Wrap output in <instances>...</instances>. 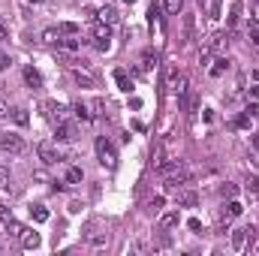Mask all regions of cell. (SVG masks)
I'll return each instance as SVG.
<instances>
[{
	"label": "cell",
	"instance_id": "6da1fadb",
	"mask_svg": "<svg viewBox=\"0 0 259 256\" xmlns=\"http://www.w3.org/2000/svg\"><path fill=\"white\" fill-rule=\"evenodd\" d=\"M160 175H163V181H166V187H184V184H190L193 181V172L181 163V160H172V163H166L163 169H160Z\"/></svg>",
	"mask_w": 259,
	"mask_h": 256
},
{
	"label": "cell",
	"instance_id": "7a4b0ae2",
	"mask_svg": "<svg viewBox=\"0 0 259 256\" xmlns=\"http://www.w3.org/2000/svg\"><path fill=\"white\" fill-rule=\"evenodd\" d=\"M94 148H97V160H100L106 169H115V166H118V151H115V145H112L106 136H97V145H94Z\"/></svg>",
	"mask_w": 259,
	"mask_h": 256
},
{
	"label": "cell",
	"instance_id": "3957f363",
	"mask_svg": "<svg viewBox=\"0 0 259 256\" xmlns=\"http://www.w3.org/2000/svg\"><path fill=\"white\" fill-rule=\"evenodd\" d=\"M256 235H259L256 226H238V229L232 232V250H235V253H244V250L253 244Z\"/></svg>",
	"mask_w": 259,
	"mask_h": 256
},
{
	"label": "cell",
	"instance_id": "277c9868",
	"mask_svg": "<svg viewBox=\"0 0 259 256\" xmlns=\"http://www.w3.org/2000/svg\"><path fill=\"white\" fill-rule=\"evenodd\" d=\"M166 84L172 88V94H175L178 100L190 94V88H187V75H184V72H178L175 66H169V69H166Z\"/></svg>",
	"mask_w": 259,
	"mask_h": 256
},
{
	"label": "cell",
	"instance_id": "5b68a950",
	"mask_svg": "<svg viewBox=\"0 0 259 256\" xmlns=\"http://www.w3.org/2000/svg\"><path fill=\"white\" fill-rule=\"evenodd\" d=\"M223 46H226V33H217V36H211V39L202 46V52H199V66H208V64H211V58H214V55H217Z\"/></svg>",
	"mask_w": 259,
	"mask_h": 256
},
{
	"label": "cell",
	"instance_id": "8992f818",
	"mask_svg": "<svg viewBox=\"0 0 259 256\" xmlns=\"http://www.w3.org/2000/svg\"><path fill=\"white\" fill-rule=\"evenodd\" d=\"M0 151H6V154H24L27 151V142L21 139V136H15V133H3L0 136Z\"/></svg>",
	"mask_w": 259,
	"mask_h": 256
},
{
	"label": "cell",
	"instance_id": "52a82bcc",
	"mask_svg": "<svg viewBox=\"0 0 259 256\" xmlns=\"http://www.w3.org/2000/svg\"><path fill=\"white\" fill-rule=\"evenodd\" d=\"M94 46L100 52H109V46H112V24H106V21L94 24Z\"/></svg>",
	"mask_w": 259,
	"mask_h": 256
},
{
	"label": "cell",
	"instance_id": "ba28073f",
	"mask_svg": "<svg viewBox=\"0 0 259 256\" xmlns=\"http://www.w3.org/2000/svg\"><path fill=\"white\" fill-rule=\"evenodd\" d=\"M42 109H46V115H49V121H52V124H61V121H66V115H69V109L61 106V103H55V100H46V103H42Z\"/></svg>",
	"mask_w": 259,
	"mask_h": 256
},
{
	"label": "cell",
	"instance_id": "9c48e42d",
	"mask_svg": "<svg viewBox=\"0 0 259 256\" xmlns=\"http://www.w3.org/2000/svg\"><path fill=\"white\" fill-rule=\"evenodd\" d=\"M36 154H39V160H42L46 166H55V163H58V148H55V142H39V145H36Z\"/></svg>",
	"mask_w": 259,
	"mask_h": 256
},
{
	"label": "cell",
	"instance_id": "30bf717a",
	"mask_svg": "<svg viewBox=\"0 0 259 256\" xmlns=\"http://www.w3.org/2000/svg\"><path fill=\"white\" fill-rule=\"evenodd\" d=\"M75 136H78V130H75L72 121H61V124H55V139H58V142H72Z\"/></svg>",
	"mask_w": 259,
	"mask_h": 256
},
{
	"label": "cell",
	"instance_id": "8fae6325",
	"mask_svg": "<svg viewBox=\"0 0 259 256\" xmlns=\"http://www.w3.org/2000/svg\"><path fill=\"white\" fill-rule=\"evenodd\" d=\"M97 18L115 27V24L121 21V12H118V6H112V3H106V6H100V9H97Z\"/></svg>",
	"mask_w": 259,
	"mask_h": 256
},
{
	"label": "cell",
	"instance_id": "7c38bea8",
	"mask_svg": "<svg viewBox=\"0 0 259 256\" xmlns=\"http://www.w3.org/2000/svg\"><path fill=\"white\" fill-rule=\"evenodd\" d=\"M175 199H178L181 208H196V202H199V196L193 190H187V184L184 187H175Z\"/></svg>",
	"mask_w": 259,
	"mask_h": 256
},
{
	"label": "cell",
	"instance_id": "4fadbf2b",
	"mask_svg": "<svg viewBox=\"0 0 259 256\" xmlns=\"http://www.w3.org/2000/svg\"><path fill=\"white\" fill-rule=\"evenodd\" d=\"M166 163H169V160H166V145H163V142H157V145H154V151H151V166L160 172Z\"/></svg>",
	"mask_w": 259,
	"mask_h": 256
},
{
	"label": "cell",
	"instance_id": "5bb4252c",
	"mask_svg": "<svg viewBox=\"0 0 259 256\" xmlns=\"http://www.w3.org/2000/svg\"><path fill=\"white\" fill-rule=\"evenodd\" d=\"M39 241H42V238H39V232H30V229H24V232H21V247H24V250H36V247H39Z\"/></svg>",
	"mask_w": 259,
	"mask_h": 256
},
{
	"label": "cell",
	"instance_id": "9a60e30c",
	"mask_svg": "<svg viewBox=\"0 0 259 256\" xmlns=\"http://www.w3.org/2000/svg\"><path fill=\"white\" fill-rule=\"evenodd\" d=\"M72 78H75L78 84H84V88H94V84H97V78H94L88 69H78V66H72Z\"/></svg>",
	"mask_w": 259,
	"mask_h": 256
},
{
	"label": "cell",
	"instance_id": "2e32d148",
	"mask_svg": "<svg viewBox=\"0 0 259 256\" xmlns=\"http://www.w3.org/2000/svg\"><path fill=\"white\" fill-rule=\"evenodd\" d=\"M24 81L36 91V88H42V75H39V69L36 66H24Z\"/></svg>",
	"mask_w": 259,
	"mask_h": 256
},
{
	"label": "cell",
	"instance_id": "e0dca14e",
	"mask_svg": "<svg viewBox=\"0 0 259 256\" xmlns=\"http://www.w3.org/2000/svg\"><path fill=\"white\" fill-rule=\"evenodd\" d=\"M241 211H244V208H241V202H235V199H229V202H226V208H223V214H220V217H223V220H226V223H229V220H235V217H238V214H241Z\"/></svg>",
	"mask_w": 259,
	"mask_h": 256
},
{
	"label": "cell",
	"instance_id": "ac0fdd59",
	"mask_svg": "<svg viewBox=\"0 0 259 256\" xmlns=\"http://www.w3.org/2000/svg\"><path fill=\"white\" fill-rule=\"evenodd\" d=\"M178 220H181L178 211H166V214H160V229H163V232H166V229H175Z\"/></svg>",
	"mask_w": 259,
	"mask_h": 256
},
{
	"label": "cell",
	"instance_id": "d6986e66",
	"mask_svg": "<svg viewBox=\"0 0 259 256\" xmlns=\"http://www.w3.org/2000/svg\"><path fill=\"white\" fill-rule=\"evenodd\" d=\"M58 49L66 52V55H72V52H78V49H81V39H75V36L64 39V36H61V39H58Z\"/></svg>",
	"mask_w": 259,
	"mask_h": 256
},
{
	"label": "cell",
	"instance_id": "ffe728a7",
	"mask_svg": "<svg viewBox=\"0 0 259 256\" xmlns=\"http://www.w3.org/2000/svg\"><path fill=\"white\" fill-rule=\"evenodd\" d=\"M72 112H75V118H81V121H94V112H91L88 103H72Z\"/></svg>",
	"mask_w": 259,
	"mask_h": 256
},
{
	"label": "cell",
	"instance_id": "44dd1931",
	"mask_svg": "<svg viewBox=\"0 0 259 256\" xmlns=\"http://www.w3.org/2000/svg\"><path fill=\"white\" fill-rule=\"evenodd\" d=\"M115 81H118V88H121V91H133V78H130L127 75V69H115Z\"/></svg>",
	"mask_w": 259,
	"mask_h": 256
},
{
	"label": "cell",
	"instance_id": "7402d4cb",
	"mask_svg": "<svg viewBox=\"0 0 259 256\" xmlns=\"http://www.w3.org/2000/svg\"><path fill=\"white\" fill-rule=\"evenodd\" d=\"M30 217H33L36 223H46V220H49V208H46V205H30Z\"/></svg>",
	"mask_w": 259,
	"mask_h": 256
},
{
	"label": "cell",
	"instance_id": "603a6c76",
	"mask_svg": "<svg viewBox=\"0 0 259 256\" xmlns=\"http://www.w3.org/2000/svg\"><path fill=\"white\" fill-rule=\"evenodd\" d=\"M160 64V55H157V52H151V49H148V52H145V55H142V69H151V66H157Z\"/></svg>",
	"mask_w": 259,
	"mask_h": 256
},
{
	"label": "cell",
	"instance_id": "cb8c5ba5",
	"mask_svg": "<svg viewBox=\"0 0 259 256\" xmlns=\"http://www.w3.org/2000/svg\"><path fill=\"white\" fill-rule=\"evenodd\" d=\"M226 69H229V61H226V58H217V61H214V66H211V75H214V78H220Z\"/></svg>",
	"mask_w": 259,
	"mask_h": 256
},
{
	"label": "cell",
	"instance_id": "d4e9b609",
	"mask_svg": "<svg viewBox=\"0 0 259 256\" xmlns=\"http://www.w3.org/2000/svg\"><path fill=\"white\" fill-rule=\"evenodd\" d=\"M12 121H15L18 127H27V124H30V118H27V109H12Z\"/></svg>",
	"mask_w": 259,
	"mask_h": 256
},
{
	"label": "cell",
	"instance_id": "484cf974",
	"mask_svg": "<svg viewBox=\"0 0 259 256\" xmlns=\"http://www.w3.org/2000/svg\"><path fill=\"white\" fill-rule=\"evenodd\" d=\"M163 9H166L169 15H178V12L184 9V0H163Z\"/></svg>",
	"mask_w": 259,
	"mask_h": 256
},
{
	"label": "cell",
	"instance_id": "4316f807",
	"mask_svg": "<svg viewBox=\"0 0 259 256\" xmlns=\"http://www.w3.org/2000/svg\"><path fill=\"white\" fill-rule=\"evenodd\" d=\"M193 27H196V18L193 15H184V42L193 39Z\"/></svg>",
	"mask_w": 259,
	"mask_h": 256
},
{
	"label": "cell",
	"instance_id": "83f0119b",
	"mask_svg": "<svg viewBox=\"0 0 259 256\" xmlns=\"http://www.w3.org/2000/svg\"><path fill=\"white\" fill-rule=\"evenodd\" d=\"M58 39H61V30H58V27H49V30L42 33V42H49V46H58Z\"/></svg>",
	"mask_w": 259,
	"mask_h": 256
},
{
	"label": "cell",
	"instance_id": "f1b7e54d",
	"mask_svg": "<svg viewBox=\"0 0 259 256\" xmlns=\"http://www.w3.org/2000/svg\"><path fill=\"white\" fill-rule=\"evenodd\" d=\"M66 184H81V169L78 166H69L66 169Z\"/></svg>",
	"mask_w": 259,
	"mask_h": 256
},
{
	"label": "cell",
	"instance_id": "f546056e",
	"mask_svg": "<svg viewBox=\"0 0 259 256\" xmlns=\"http://www.w3.org/2000/svg\"><path fill=\"white\" fill-rule=\"evenodd\" d=\"M58 30H61V36H75V33H78V24L64 21V24H58Z\"/></svg>",
	"mask_w": 259,
	"mask_h": 256
},
{
	"label": "cell",
	"instance_id": "4dcf8cb0",
	"mask_svg": "<svg viewBox=\"0 0 259 256\" xmlns=\"http://www.w3.org/2000/svg\"><path fill=\"white\" fill-rule=\"evenodd\" d=\"M238 15H241V0H235V3H232V12H229V27H235V24H238Z\"/></svg>",
	"mask_w": 259,
	"mask_h": 256
},
{
	"label": "cell",
	"instance_id": "1f68e13d",
	"mask_svg": "<svg viewBox=\"0 0 259 256\" xmlns=\"http://www.w3.org/2000/svg\"><path fill=\"white\" fill-rule=\"evenodd\" d=\"M91 109H94V118H100V115H106V100H103V97H97V100L91 103Z\"/></svg>",
	"mask_w": 259,
	"mask_h": 256
},
{
	"label": "cell",
	"instance_id": "d6a6232c",
	"mask_svg": "<svg viewBox=\"0 0 259 256\" xmlns=\"http://www.w3.org/2000/svg\"><path fill=\"white\" fill-rule=\"evenodd\" d=\"M6 229H9V235H15V238H21V232H24V226L15 223V220H6Z\"/></svg>",
	"mask_w": 259,
	"mask_h": 256
},
{
	"label": "cell",
	"instance_id": "836d02e7",
	"mask_svg": "<svg viewBox=\"0 0 259 256\" xmlns=\"http://www.w3.org/2000/svg\"><path fill=\"white\" fill-rule=\"evenodd\" d=\"M235 193H238V187H235V184H229V181L220 187V196H223V199H235Z\"/></svg>",
	"mask_w": 259,
	"mask_h": 256
},
{
	"label": "cell",
	"instance_id": "e575fe53",
	"mask_svg": "<svg viewBox=\"0 0 259 256\" xmlns=\"http://www.w3.org/2000/svg\"><path fill=\"white\" fill-rule=\"evenodd\" d=\"M202 6H205V12L211 15V18H217V0H199Z\"/></svg>",
	"mask_w": 259,
	"mask_h": 256
},
{
	"label": "cell",
	"instance_id": "d590c367",
	"mask_svg": "<svg viewBox=\"0 0 259 256\" xmlns=\"http://www.w3.org/2000/svg\"><path fill=\"white\" fill-rule=\"evenodd\" d=\"M247 196H253V199L259 202V181H256V178H250V181H247Z\"/></svg>",
	"mask_w": 259,
	"mask_h": 256
},
{
	"label": "cell",
	"instance_id": "8d00e7d4",
	"mask_svg": "<svg viewBox=\"0 0 259 256\" xmlns=\"http://www.w3.org/2000/svg\"><path fill=\"white\" fill-rule=\"evenodd\" d=\"M163 205H166V199H163V196H154V199L148 202V208H151V211H160Z\"/></svg>",
	"mask_w": 259,
	"mask_h": 256
},
{
	"label": "cell",
	"instance_id": "74e56055",
	"mask_svg": "<svg viewBox=\"0 0 259 256\" xmlns=\"http://www.w3.org/2000/svg\"><path fill=\"white\" fill-rule=\"evenodd\" d=\"M6 187H9V169L0 166V190H6Z\"/></svg>",
	"mask_w": 259,
	"mask_h": 256
},
{
	"label": "cell",
	"instance_id": "f35d334b",
	"mask_svg": "<svg viewBox=\"0 0 259 256\" xmlns=\"http://www.w3.org/2000/svg\"><path fill=\"white\" fill-rule=\"evenodd\" d=\"M235 127L247 130V127H250V115H247V112H244V115H238V118H235Z\"/></svg>",
	"mask_w": 259,
	"mask_h": 256
},
{
	"label": "cell",
	"instance_id": "ab89813d",
	"mask_svg": "<svg viewBox=\"0 0 259 256\" xmlns=\"http://www.w3.org/2000/svg\"><path fill=\"white\" fill-rule=\"evenodd\" d=\"M0 220H3V223H6V220H12V211H9L3 202H0Z\"/></svg>",
	"mask_w": 259,
	"mask_h": 256
},
{
	"label": "cell",
	"instance_id": "60d3db41",
	"mask_svg": "<svg viewBox=\"0 0 259 256\" xmlns=\"http://www.w3.org/2000/svg\"><path fill=\"white\" fill-rule=\"evenodd\" d=\"M9 39V27L3 24V18H0V42H6Z\"/></svg>",
	"mask_w": 259,
	"mask_h": 256
},
{
	"label": "cell",
	"instance_id": "b9f144b4",
	"mask_svg": "<svg viewBox=\"0 0 259 256\" xmlns=\"http://www.w3.org/2000/svg\"><path fill=\"white\" fill-rule=\"evenodd\" d=\"M247 115H250V118H256V115H259V103H256V100L247 106Z\"/></svg>",
	"mask_w": 259,
	"mask_h": 256
},
{
	"label": "cell",
	"instance_id": "7bdbcfd3",
	"mask_svg": "<svg viewBox=\"0 0 259 256\" xmlns=\"http://www.w3.org/2000/svg\"><path fill=\"white\" fill-rule=\"evenodd\" d=\"M6 115H9V106H6V100L0 97V118H6Z\"/></svg>",
	"mask_w": 259,
	"mask_h": 256
},
{
	"label": "cell",
	"instance_id": "ee69618b",
	"mask_svg": "<svg viewBox=\"0 0 259 256\" xmlns=\"http://www.w3.org/2000/svg\"><path fill=\"white\" fill-rule=\"evenodd\" d=\"M187 226H190V229H193V232H199V229H202V223H199V220H196V217H190V223H187Z\"/></svg>",
	"mask_w": 259,
	"mask_h": 256
},
{
	"label": "cell",
	"instance_id": "f6af8a7d",
	"mask_svg": "<svg viewBox=\"0 0 259 256\" xmlns=\"http://www.w3.org/2000/svg\"><path fill=\"white\" fill-rule=\"evenodd\" d=\"M247 250H250V253H256V256H259V235H256V238H253V244H250Z\"/></svg>",
	"mask_w": 259,
	"mask_h": 256
},
{
	"label": "cell",
	"instance_id": "bcb514c9",
	"mask_svg": "<svg viewBox=\"0 0 259 256\" xmlns=\"http://www.w3.org/2000/svg\"><path fill=\"white\" fill-rule=\"evenodd\" d=\"M6 66H9V58H6V55H3V52H0V72H3V69H6Z\"/></svg>",
	"mask_w": 259,
	"mask_h": 256
},
{
	"label": "cell",
	"instance_id": "7dc6e473",
	"mask_svg": "<svg viewBox=\"0 0 259 256\" xmlns=\"http://www.w3.org/2000/svg\"><path fill=\"white\" fill-rule=\"evenodd\" d=\"M247 94H250V100H259V84H253V88H250Z\"/></svg>",
	"mask_w": 259,
	"mask_h": 256
},
{
	"label": "cell",
	"instance_id": "c3c4849f",
	"mask_svg": "<svg viewBox=\"0 0 259 256\" xmlns=\"http://www.w3.org/2000/svg\"><path fill=\"white\" fill-rule=\"evenodd\" d=\"M250 42H253V46H259V30H250Z\"/></svg>",
	"mask_w": 259,
	"mask_h": 256
},
{
	"label": "cell",
	"instance_id": "681fc988",
	"mask_svg": "<svg viewBox=\"0 0 259 256\" xmlns=\"http://www.w3.org/2000/svg\"><path fill=\"white\" fill-rule=\"evenodd\" d=\"M253 24H259V3L253 6Z\"/></svg>",
	"mask_w": 259,
	"mask_h": 256
},
{
	"label": "cell",
	"instance_id": "f907efd6",
	"mask_svg": "<svg viewBox=\"0 0 259 256\" xmlns=\"http://www.w3.org/2000/svg\"><path fill=\"white\" fill-rule=\"evenodd\" d=\"M30 3H42V0H30Z\"/></svg>",
	"mask_w": 259,
	"mask_h": 256
},
{
	"label": "cell",
	"instance_id": "816d5d0a",
	"mask_svg": "<svg viewBox=\"0 0 259 256\" xmlns=\"http://www.w3.org/2000/svg\"><path fill=\"white\" fill-rule=\"evenodd\" d=\"M127 3H136V0H127Z\"/></svg>",
	"mask_w": 259,
	"mask_h": 256
},
{
	"label": "cell",
	"instance_id": "f5cc1de1",
	"mask_svg": "<svg viewBox=\"0 0 259 256\" xmlns=\"http://www.w3.org/2000/svg\"><path fill=\"white\" fill-rule=\"evenodd\" d=\"M256 3H259V0H256Z\"/></svg>",
	"mask_w": 259,
	"mask_h": 256
}]
</instances>
